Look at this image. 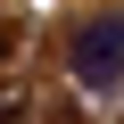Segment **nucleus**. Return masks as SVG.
Instances as JSON below:
<instances>
[{"mask_svg": "<svg viewBox=\"0 0 124 124\" xmlns=\"http://www.w3.org/2000/svg\"><path fill=\"white\" fill-rule=\"evenodd\" d=\"M0 124H25V99L17 91H0Z\"/></svg>", "mask_w": 124, "mask_h": 124, "instance_id": "obj_2", "label": "nucleus"}, {"mask_svg": "<svg viewBox=\"0 0 124 124\" xmlns=\"http://www.w3.org/2000/svg\"><path fill=\"white\" fill-rule=\"evenodd\" d=\"M0 66H8V33H0Z\"/></svg>", "mask_w": 124, "mask_h": 124, "instance_id": "obj_3", "label": "nucleus"}, {"mask_svg": "<svg viewBox=\"0 0 124 124\" xmlns=\"http://www.w3.org/2000/svg\"><path fill=\"white\" fill-rule=\"evenodd\" d=\"M66 66H75V83H116V75H124V17L83 25V33L66 41Z\"/></svg>", "mask_w": 124, "mask_h": 124, "instance_id": "obj_1", "label": "nucleus"}]
</instances>
